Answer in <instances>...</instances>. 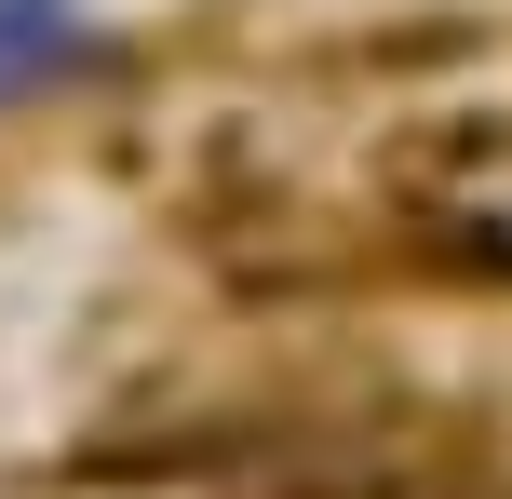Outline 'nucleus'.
<instances>
[{
  "label": "nucleus",
  "mask_w": 512,
  "mask_h": 499,
  "mask_svg": "<svg viewBox=\"0 0 512 499\" xmlns=\"http://www.w3.org/2000/svg\"><path fill=\"white\" fill-rule=\"evenodd\" d=\"M95 14L81 0H0V108H27L41 81H68V68H95Z\"/></svg>",
  "instance_id": "1"
}]
</instances>
